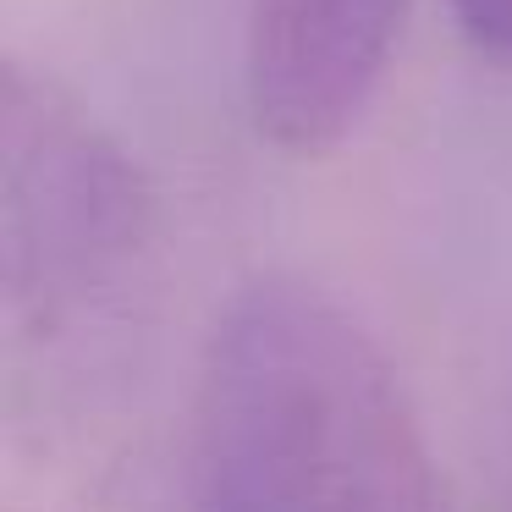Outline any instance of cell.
Segmentation results:
<instances>
[{"instance_id":"3","label":"cell","mask_w":512,"mask_h":512,"mask_svg":"<svg viewBox=\"0 0 512 512\" xmlns=\"http://www.w3.org/2000/svg\"><path fill=\"white\" fill-rule=\"evenodd\" d=\"M408 0H254L248 116L281 155H331L358 133L397 56Z\"/></svg>"},{"instance_id":"4","label":"cell","mask_w":512,"mask_h":512,"mask_svg":"<svg viewBox=\"0 0 512 512\" xmlns=\"http://www.w3.org/2000/svg\"><path fill=\"white\" fill-rule=\"evenodd\" d=\"M463 39L496 67H512V0H452Z\"/></svg>"},{"instance_id":"1","label":"cell","mask_w":512,"mask_h":512,"mask_svg":"<svg viewBox=\"0 0 512 512\" xmlns=\"http://www.w3.org/2000/svg\"><path fill=\"white\" fill-rule=\"evenodd\" d=\"M188 512H452L391 358L303 276L226 298L193 391Z\"/></svg>"},{"instance_id":"2","label":"cell","mask_w":512,"mask_h":512,"mask_svg":"<svg viewBox=\"0 0 512 512\" xmlns=\"http://www.w3.org/2000/svg\"><path fill=\"white\" fill-rule=\"evenodd\" d=\"M155 243V199L111 127L50 72L0 67V276L17 331L56 342L122 309Z\"/></svg>"}]
</instances>
